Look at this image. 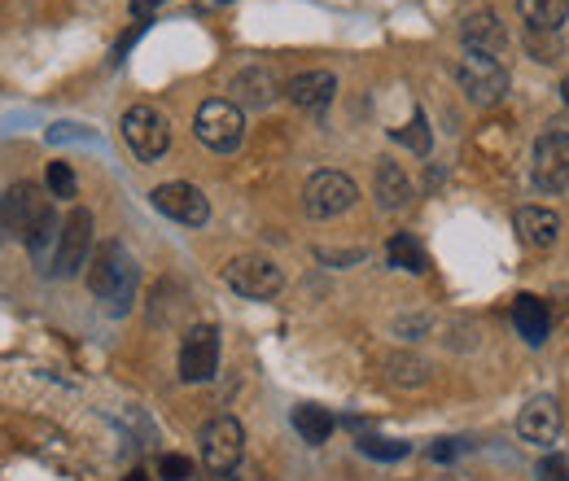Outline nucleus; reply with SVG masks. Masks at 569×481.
I'll return each mask as SVG.
<instances>
[{"label": "nucleus", "mask_w": 569, "mask_h": 481, "mask_svg": "<svg viewBox=\"0 0 569 481\" xmlns=\"http://www.w3.org/2000/svg\"><path fill=\"white\" fill-rule=\"evenodd\" d=\"M517 433H521L530 447L557 442V433H561V408H557V399H535V403H526L521 415H517Z\"/></svg>", "instance_id": "14"}, {"label": "nucleus", "mask_w": 569, "mask_h": 481, "mask_svg": "<svg viewBox=\"0 0 569 481\" xmlns=\"http://www.w3.org/2000/svg\"><path fill=\"white\" fill-rule=\"evenodd\" d=\"M517 232H521L526 245L548 250V245H557V237H561V214L548 207H521L517 210Z\"/></svg>", "instance_id": "17"}, {"label": "nucleus", "mask_w": 569, "mask_h": 481, "mask_svg": "<svg viewBox=\"0 0 569 481\" xmlns=\"http://www.w3.org/2000/svg\"><path fill=\"white\" fill-rule=\"evenodd\" d=\"M517 9L530 22V31H557L569 18V0H517Z\"/></svg>", "instance_id": "21"}, {"label": "nucleus", "mask_w": 569, "mask_h": 481, "mask_svg": "<svg viewBox=\"0 0 569 481\" xmlns=\"http://www.w3.org/2000/svg\"><path fill=\"white\" fill-rule=\"evenodd\" d=\"M535 189L561 193L569 189V132H548L535 144Z\"/></svg>", "instance_id": "10"}, {"label": "nucleus", "mask_w": 569, "mask_h": 481, "mask_svg": "<svg viewBox=\"0 0 569 481\" xmlns=\"http://www.w3.org/2000/svg\"><path fill=\"white\" fill-rule=\"evenodd\" d=\"M58 237H62V223H58V214H53V207L44 210L31 228H27V250H31V259H36V268L40 272H53V259H58Z\"/></svg>", "instance_id": "18"}, {"label": "nucleus", "mask_w": 569, "mask_h": 481, "mask_svg": "<svg viewBox=\"0 0 569 481\" xmlns=\"http://www.w3.org/2000/svg\"><path fill=\"white\" fill-rule=\"evenodd\" d=\"M333 92H338V79H333L329 70H302V74H293L289 88H284V97H289L293 106H302V110H325V106L333 101Z\"/></svg>", "instance_id": "15"}, {"label": "nucleus", "mask_w": 569, "mask_h": 481, "mask_svg": "<svg viewBox=\"0 0 569 481\" xmlns=\"http://www.w3.org/2000/svg\"><path fill=\"white\" fill-rule=\"evenodd\" d=\"M535 473H539V481H569V451H548Z\"/></svg>", "instance_id": "27"}, {"label": "nucleus", "mask_w": 569, "mask_h": 481, "mask_svg": "<svg viewBox=\"0 0 569 481\" xmlns=\"http://www.w3.org/2000/svg\"><path fill=\"white\" fill-rule=\"evenodd\" d=\"M399 140H403L412 153H429V123H426V114H417V119H412V128H408V132H399Z\"/></svg>", "instance_id": "28"}, {"label": "nucleus", "mask_w": 569, "mask_h": 481, "mask_svg": "<svg viewBox=\"0 0 569 481\" xmlns=\"http://www.w3.org/2000/svg\"><path fill=\"white\" fill-rule=\"evenodd\" d=\"M128 481H144V473H132V478H128Z\"/></svg>", "instance_id": "34"}, {"label": "nucleus", "mask_w": 569, "mask_h": 481, "mask_svg": "<svg viewBox=\"0 0 569 481\" xmlns=\"http://www.w3.org/2000/svg\"><path fill=\"white\" fill-rule=\"evenodd\" d=\"M561 97H566V110H569V74H566V83H561Z\"/></svg>", "instance_id": "33"}, {"label": "nucleus", "mask_w": 569, "mask_h": 481, "mask_svg": "<svg viewBox=\"0 0 569 481\" xmlns=\"http://www.w3.org/2000/svg\"><path fill=\"white\" fill-rule=\"evenodd\" d=\"M193 132H198V140H202L207 149H214V153H232V149L241 144V137H246L241 106H232V101L214 97V101H207V106L198 110Z\"/></svg>", "instance_id": "3"}, {"label": "nucleus", "mask_w": 569, "mask_h": 481, "mask_svg": "<svg viewBox=\"0 0 569 481\" xmlns=\"http://www.w3.org/2000/svg\"><path fill=\"white\" fill-rule=\"evenodd\" d=\"M456 79H460V88L469 92L473 106H499V101L508 97V70L499 67L496 58L469 53V58L456 67Z\"/></svg>", "instance_id": "7"}, {"label": "nucleus", "mask_w": 569, "mask_h": 481, "mask_svg": "<svg viewBox=\"0 0 569 481\" xmlns=\"http://www.w3.org/2000/svg\"><path fill=\"white\" fill-rule=\"evenodd\" d=\"M386 368H390V381H395V385H426V377H429V363L417 359V354H390Z\"/></svg>", "instance_id": "24"}, {"label": "nucleus", "mask_w": 569, "mask_h": 481, "mask_svg": "<svg viewBox=\"0 0 569 481\" xmlns=\"http://www.w3.org/2000/svg\"><path fill=\"white\" fill-rule=\"evenodd\" d=\"M460 40H465L469 53H478V58H496V53L508 49V27L499 22L491 9H473V13L460 22Z\"/></svg>", "instance_id": "13"}, {"label": "nucleus", "mask_w": 569, "mask_h": 481, "mask_svg": "<svg viewBox=\"0 0 569 481\" xmlns=\"http://www.w3.org/2000/svg\"><path fill=\"white\" fill-rule=\"evenodd\" d=\"M92 250V214L83 207H74L62 219V237H58V259H53V275H74L83 268Z\"/></svg>", "instance_id": "12"}, {"label": "nucleus", "mask_w": 569, "mask_h": 481, "mask_svg": "<svg viewBox=\"0 0 569 481\" xmlns=\"http://www.w3.org/2000/svg\"><path fill=\"white\" fill-rule=\"evenodd\" d=\"M214 368H219V333H214V324H193L180 342V381H189V385L211 381Z\"/></svg>", "instance_id": "8"}, {"label": "nucleus", "mask_w": 569, "mask_h": 481, "mask_svg": "<svg viewBox=\"0 0 569 481\" xmlns=\"http://www.w3.org/2000/svg\"><path fill=\"white\" fill-rule=\"evenodd\" d=\"M158 4H162V0H132V13H137V18H149Z\"/></svg>", "instance_id": "31"}, {"label": "nucleus", "mask_w": 569, "mask_h": 481, "mask_svg": "<svg viewBox=\"0 0 569 481\" xmlns=\"http://www.w3.org/2000/svg\"><path fill=\"white\" fill-rule=\"evenodd\" d=\"M49 210V198L40 193V184L31 180H18L4 198H0V232H13V237H27V228Z\"/></svg>", "instance_id": "11"}, {"label": "nucleus", "mask_w": 569, "mask_h": 481, "mask_svg": "<svg viewBox=\"0 0 569 481\" xmlns=\"http://www.w3.org/2000/svg\"><path fill=\"white\" fill-rule=\"evenodd\" d=\"M293 429L302 433V442L320 447V442H329V433H333V415L325 412V408H316V403H298V408H293Z\"/></svg>", "instance_id": "22"}, {"label": "nucleus", "mask_w": 569, "mask_h": 481, "mask_svg": "<svg viewBox=\"0 0 569 481\" xmlns=\"http://www.w3.org/2000/svg\"><path fill=\"white\" fill-rule=\"evenodd\" d=\"M223 280H228V289L232 293H241V298H277L284 289V272L272 263V259H263V254H241V259H232L228 268H223Z\"/></svg>", "instance_id": "4"}, {"label": "nucleus", "mask_w": 569, "mask_h": 481, "mask_svg": "<svg viewBox=\"0 0 569 481\" xmlns=\"http://www.w3.org/2000/svg\"><path fill=\"white\" fill-rule=\"evenodd\" d=\"M377 202H381V210H399L412 202V180H408V171L399 162H381L377 167Z\"/></svg>", "instance_id": "20"}, {"label": "nucleus", "mask_w": 569, "mask_h": 481, "mask_svg": "<svg viewBox=\"0 0 569 481\" xmlns=\"http://www.w3.org/2000/svg\"><path fill=\"white\" fill-rule=\"evenodd\" d=\"M44 184H49V198H62V202H71L74 198V171L67 167V162H49Z\"/></svg>", "instance_id": "25"}, {"label": "nucleus", "mask_w": 569, "mask_h": 481, "mask_svg": "<svg viewBox=\"0 0 569 481\" xmlns=\"http://www.w3.org/2000/svg\"><path fill=\"white\" fill-rule=\"evenodd\" d=\"M356 198L359 189L351 176H342V171H316L307 180V189H302V210L311 219H338V214H347V210L356 207Z\"/></svg>", "instance_id": "2"}, {"label": "nucleus", "mask_w": 569, "mask_h": 481, "mask_svg": "<svg viewBox=\"0 0 569 481\" xmlns=\"http://www.w3.org/2000/svg\"><path fill=\"white\" fill-rule=\"evenodd\" d=\"M246 451V429L232 415H214L202 429V460L211 473H232Z\"/></svg>", "instance_id": "6"}, {"label": "nucleus", "mask_w": 569, "mask_h": 481, "mask_svg": "<svg viewBox=\"0 0 569 481\" xmlns=\"http://www.w3.org/2000/svg\"><path fill=\"white\" fill-rule=\"evenodd\" d=\"M149 202H153V210H162L167 219L189 223V228H202V223L211 219V202L202 198V189H193V184H184V180L158 184V189L149 193Z\"/></svg>", "instance_id": "9"}, {"label": "nucleus", "mask_w": 569, "mask_h": 481, "mask_svg": "<svg viewBox=\"0 0 569 481\" xmlns=\"http://www.w3.org/2000/svg\"><path fill=\"white\" fill-rule=\"evenodd\" d=\"M359 451L372 455V460H403L408 455V442H395V438H359Z\"/></svg>", "instance_id": "26"}, {"label": "nucleus", "mask_w": 569, "mask_h": 481, "mask_svg": "<svg viewBox=\"0 0 569 481\" xmlns=\"http://www.w3.org/2000/svg\"><path fill=\"white\" fill-rule=\"evenodd\" d=\"M158 473H162V481H189L193 478V464L184 455H162L158 460Z\"/></svg>", "instance_id": "29"}, {"label": "nucleus", "mask_w": 569, "mask_h": 481, "mask_svg": "<svg viewBox=\"0 0 569 481\" xmlns=\"http://www.w3.org/2000/svg\"><path fill=\"white\" fill-rule=\"evenodd\" d=\"M386 259H390V268H403V272H417V275L429 268L421 241H417V237H408V232H395V237H390V245H386Z\"/></svg>", "instance_id": "23"}, {"label": "nucleus", "mask_w": 569, "mask_h": 481, "mask_svg": "<svg viewBox=\"0 0 569 481\" xmlns=\"http://www.w3.org/2000/svg\"><path fill=\"white\" fill-rule=\"evenodd\" d=\"M272 97H277V74L268 67H246L232 79V106L263 110V106H272Z\"/></svg>", "instance_id": "16"}, {"label": "nucleus", "mask_w": 569, "mask_h": 481, "mask_svg": "<svg viewBox=\"0 0 569 481\" xmlns=\"http://www.w3.org/2000/svg\"><path fill=\"white\" fill-rule=\"evenodd\" d=\"M123 140L132 144V153H137L141 162H153V158H162L167 144H171V123H167V114L153 110V106H132V110L123 114Z\"/></svg>", "instance_id": "5"}, {"label": "nucleus", "mask_w": 569, "mask_h": 481, "mask_svg": "<svg viewBox=\"0 0 569 481\" xmlns=\"http://www.w3.org/2000/svg\"><path fill=\"white\" fill-rule=\"evenodd\" d=\"M512 324H517V333H521L530 345L548 342V329H552L548 302H539L535 293H521V298L512 302Z\"/></svg>", "instance_id": "19"}, {"label": "nucleus", "mask_w": 569, "mask_h": 481, "mask_svg": "<svg viewBox=\"0 0 569 481\" xmlns=\"http://www.w3.org/2000/svg\"><path fill=\"white\" fill-rule=\"evenodd\" d=\"M456 451H460L456 442H438V447H429V460H438V464H442V460H451Z\"/></svg>", "instance_id": "30"}, {"label": "nucleus", "mask_w": 569, "mask_h": 481, "mask_svg": "<svg viewBox=\"0 0 569 481\" xmlns=\"http://www.w3.org/2000/svg\"><path fill=\"white\" fill-rule=\"evenodd\" d=\"M202 481H232V478H228V473H207Z\"/></svg>", "instance_id": "32"}, {"label": "nucleus", "mask_w": 569, "mask_h": 481, "mask_svg": "<svg viewBox=\"0 0 569 481\" xmlns=\"http://www.w3.org/2000/svg\"><path fill=\"white\" fill-rule=\"evenodd\" d=\"M88 289L106 302V311L123 315L137 298V259L119 245V241H106L97 254H92V268H88Z\"/></svg>", "instance_id": "1"}]
</instances>
